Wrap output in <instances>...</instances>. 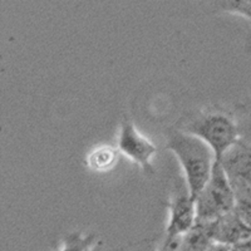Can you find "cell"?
<instances>
[{"instance_id":"cell-14","label":"cell","mask_w":251,"mask_h":251,"mask_svg":"<svg viewBox=\"0 0 251 251\" xmlns=\"http://www.w3.org/2000/svg\"><path fill=\"white\" fill-rule=\"evenodd\" d=\"M230 251H251V237L230 246Z\"/></svg>"},{"instance_id":"cell-15","label":"cell","mask_w":251,"mask_h":251,"mask_svg":"<svg viewBox=\"0 0 251 251\" xmlns=\"http://www.w3.org/2000/svg\"><path fill=\"white\" fill-rule=\"evenodd\" d=\"M207 251H230V246L219 243H212L210 248L207 249Z\"/></svg>"},{"instance_id":"cell-6","label":"cell","mask_w":251,"mask_h":251,"mask_svg":"<svg viewBox=\"0 0 251 251\" xmlns=\"http://www.w3.org/2000/svg\"><path fill=\"white\" fill-rule=\"evenodd\" d=\"M214 243L232 246L251 237V227L235 210L211 224Z\"/></svg>"},{"instance_id":"cell-16","label":"cell","mask_w":251,"mask_h":251,"mask_svg":"<svg viewBox=\"0 0 251 251\" xmlns=\"http://www.w3.org/2000/svg\"><path fill=\"white\" fill-rule=\"evenodd\" d=\"M91 251H98V250H96V249H92ZM112 251H121V250H112Z\"/></svg>"},{"instance_id":"cell-11","label":"cell","mask_w":251,"mask_h":251,"mask_svg":"<svg viewBox=\"0 0 251 251\" xmlns=\"http://www.w3.org/2000/svg\"><path fill=\"white\" fill-rule=\"evenodd\" d=\"M96 235H82L80 232H73L67 236L64 245L59 251H91L96 243Z\"/></svg>"},{"instance_id":"cell-8","label":"cell","mask_w":251,"mask_h":251,"mask_svg":"<svg viewBox=\"0 0 251 251\" xmlns=\"http://www.w3.org/2000/svg\"><path fill=\"white\" fill-rule=\"evenodd\" d=\"M211 224L196 223V225L182 236L181 251H207L214 243Z\"/></svg>"},{"instance_id":"cell-5","label":"cell","mask_w":251,"mask_h":251,"mask_svg":"<svg viewBox=\"0 0 251 251\" xmlns=\"http://www.w3.org/2000/svg\"><path fill=\"white\" fill-rule=\"evenodd\" d=\"M170 210V220L166 227V237H178L187 234L196 225V201L185 187L177 190L176 195L167 203Z\"/></svg>"},{"instance_id":"cell-4","label":"cell","mask_w":251,"mask_h":251,"mask_svg":"<svg viewBox=\"0 0 251 251\" xmlns=\"http://www.w3.org/2000/svg\"><path fill=\"white\" fill-rule=\"evenodd\" d=\"M118 150L132 161L138 163L146 175L152 176L154 174L151 160L157 152V147L149 138L142 136L127 117L123 118L121 123Z\"/></svg>"},{"instance_id":"cell-13","label":"cell","mask_w":251,"mask_h":251,"mask_svg":"<svg viewBox=\"0 0 251 251\" xmlns=\"http://www.w3.org/2000/svg\"><path fill=\"white\" fill-rule=\"evenodd\" d=\"M181 244H182V236L166 237L158 251H181Z\"/></svg>"},{"instance_id":"cell-1","label":"cell","mask_w":251,"mask_h":251,"mask_svg":"<svg viewBox=\"0 0 251 251\" xmlns=\"http://www.w3.org/2000/svg\"><path fill=\"white\" fill-rule=\"evenodd\" d=\"M166 147L174 152L182 166L188 191L196 201L211 177L216 162L214 151L205 141L182 129H176L170 134Z\"/></svg>"},{"instance_id":"cell-2","label":"cell","mask_w":251,"mask_h":251,"mask_svg":"<svg viewBox=\"0 0 251 251\" xmlns=\"http://www.w3.org/2000/svg\"><path fill=\"white\" fill-rule=\"evenodd\" d=\"M235 190L221 162H215L211 177L196 199V223L211 224L235 210Z\"/></svg>"},{"instance_id":"cell-12","label":"cell","mask_w":251,"mask_h":251,"mask_svg":"<svg viewBox=\"0 0 251 251\" xmlns=\"http://www.w3.org/2000/svg\"><path fill=\"white\" fill-rule=\"evenodd\" d=\"M220 4L226 12L240 14L251 20V0H234V1H223Z\"/></svg>"},{"instance_id":"cell-7","label":"cell","mask_w":251,"mask_h":251,"mask_svg":"<svg viewBox=\"0 0 251 251\" xmlns=\"http://www.w3.org/2000/svg\"><path fill=\"white\" fill-rule=\"evenodd\" d=\"M224 170L232 186L251 183V151L237 143L221 160Z\"/></svg>"},{"instance_id":"cell-9","label":"cell","mask_w":251,"mask_h":251,"mask_svg":"<svg viewBox=\"0 0 251 251\" xmlns=\"http://www.w3.org/2000/svg\"><path fill=\"white\" fill-rule=\"evenodd\" d=\"M118 152L109 146H102L91 152L87 158L89 169L93 171H107L116 165Z\"/></svg>"},{"instance_id":"cell-3","label":"cell","mask_w":251,"mask_h":251,"mask_svg":"<svg viewBox=\"0 0 251 251\" xmlns=\"http://www.w3.org/2000/svg\"><path fill=\"white\" fill-rule=\"evenodd\" d=\"M182 131L205 141L214 151L217 162H221L223 157L239 143L237 126L230 116L221 112L197 116Z\"/></svg>"},{"instance_id":"cell-10","label":"cell","mask_w":251,"mask_h":251,"mask_svg":"<svg viewBox=\"0 0 251 251\" xmlns=\"http://www.w3.org/2000/svg\"><path fill=\"white\" fill-rule=\"evenodd\" d=\"M232 187L236 197L235 211L251 227V186L248 183H239Z\"/></svg>"}]
</instances>
